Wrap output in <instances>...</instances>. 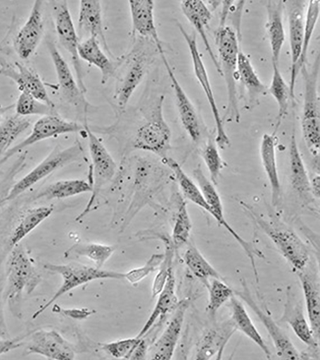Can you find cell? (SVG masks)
<instances>
[{"mask_svg":"<svg viewBox=\"0 0 320 360\" xmlns=\"http://www.w3.org/2000/svg\"><path fill=\"white\" fill-rule=\"evenodd\" d=\"M114 247L96 243L76 244L70 248L64 257L68 259L80 257L93 262L96 268L101 269L115 252Z\"/></svg>","mask_w":320,"mask_h":360,"instance_id":"74e56055","label":"cell"},{"mask_svg":"<svg viewBox=\"0 0 320 360\" xmlns=\"http://www.w3.org/2000/svg\"><path fill=\"white\" fill-rule=\"evenodd\" d=\"M193 176L207 203L211 209L210 215L213 217L220 225L224 226L236 239V241L241 245L249 258L253 269L254 275H258L255 257H257L263 259V253L257 249L255 250L251 244L246 242L227 222L224 217L223 204L215 186L204 174L200 166L194 169Z\"/></svg>","mask_w":320,"mask_h":360,"instance_id":"9c48e42d","label":"cell"},{"mask_svg":"<svg viewBox=\"0 0 320 360\" xmlns=\"http://www.w3.org/2000/svg\"><path fill=\"white\" fill-rule=\"evenodd\" d=\"M181 8L184 15L200 34L217 72L221 74L219 61L206 33V29L212 19L211 11L202 0H184L181 4Z\"/></svg>","mask_w":320,"mask_h":360,"instance_id":"d4e9b609","label":"cell"},{"mask_svg":"<svg viewBox=\"0 0 320 360\" xmlns=\"http://www.w3.org/2000/svg\"><path fill=\"white\" fill-rule=\"evenodd\" d=\"M165 96H161L155 102L148 121L139 128L134 140L136 149L167 157L171 149L172 131L163 113Z\"/></svg>","mask_w":320,"mask_h":360,"instance_id":"5b68a950","label":"cell"},{"mask_svg":"<svg viewBox=\"0 0 320 360\" xmlns=\"http://www.w3.org/2000/svg\"><path fill=\"white\" fill-rule=\"evenodd\" d=\"M203 158L210 174L212 183L217 186L224 168V162L215 141H209L203 152Z\"/></svg>","mask_w":320,"mask_h":360,"instance_id":"7dc6e473","label":"cell"},{"mask_svg":"<svg viewBox=\"0 0 320 360\" xmlns=\"http://www.w3.org/2000/svg\"><path fill=\"white\" fill-rule=\"evenodd\" d=\"M283 319L290 326L295 334L303 343L319 354V342L314 338L305 318L302 307L295 301L294 295L290 292L287 295Z\"/></svg>","mask_w":320,"mask_h":360,"instance_id":"484cf974","label":"cell"},{"mask_svg":"<svg viewBox=\"0 0 320 360\" xmlns=\"http://www.w3.org/2000/svg\"><path fill=\"white\" fill-rule=\"evenodd\" d=\"M221 75L224 77L228 94V106L225 118L227 122H240L241 114L236 88L237 63L241 50L238 38L234 30L220 25L216 36Z\"/></svg>","mask_w":320,"mask_h":360,"instance_id":"6da1fadb","label":"cell"},{"mask_svg":"<svg viewBox=\"0 0 320 360\" xmlns=\"http://www.w3.org/2000/svg\"><path fill=\"white\" fill-rule=\"evenodd\" d=\"M20 341L19 338L13 340L11 338H2V340H0V355L20 347L23 342Z\"/></svg>","mask_w":320,"mask_h":360,"instance_id":"816d5d0a","label":"cell"},{"mask_svg":"<svg viewBox=\"0 0 320 360\" xmlns=\"http://www.w3.org/2000/svg\"><path fill=\"white\" fill-rule=\"evenodd\" d=\"M42 2L35 1L25 25L16 37L15 49L22 59L30 58L39 45L44 33Z\"/></svg>","mask_w":320,"mask_h":360,"instance_id":"ac0fdd59","label":"cell"},{"mask_svg":"<svg viewBox=\"0 0 320 360\" xmlns=\"http://www.w3.org/2000/svg\"><path fill=\"white\" fill-rule=\"evenodd\" d=\"M133 31L151 39L160 54L165 53L155 21V2L153 0H130Z\"/></svg>","mask_w":320,"mask_h":360,"instance_id":"44dd1931","label":"cell"},{"mask_svg":"<svg viewBox=\"0 0 320 360\" xmlns=\"http://www.w3.org/2000/svg\"><path fill=\"white\" fill-rule=\"evenodd\" d=\"M178 27L187 44L195 75L205 94L212 110L217 130L215 142L218 148L224 150L229 146L230 139L226 133L223 119L216 102L209 75L198 49L196 33H188L180 23H178Z\"/></svg>","mask_w":320,"mask_h":360,"instance_id":"ba28073f","label":"cell"},{"mask_svg":"<svg viewBox=\"0 0 320 360\" xmlns=\"http://www.w3.org/2000/svg\"><path fill=\"white\" fill-rule=\"evenodd\" d=\"M147 58L139 54L133 58L123 77L117 84L113 98L120 109L124 110L139 86L146 72Z\"/></svg>","mask_w":320,"mask_h":360,"instance_id":"7402d4cb","label":"cell"},{"mask_svg":"<svg viewBox=\"0 0 320 360\" xmlns=\"http://www.w3.org/2000/svg\"><path fill=\"white\" fill-rule=\"evenodd\" d=\"M78 29L79 34L86 33L90 36L89 37L97 39L103 49L111 55L103 31L102 8L100 1L98 0H82Z\"/></svg>","mask_w":320,"mask_h":360,"instance_id":"cb8c5ba5","label":"cell"},{"mask_svg":"<svg viewBox=\"0 0 320 360\" xmlns=\"http://www.w3.org/2000/svg\"><path fill=\"white\" fill-rule=\"evenodd\" d=\"M51 207H39L25 212L19 220L11 238V245H18L23 239L48 219L52 214Z\"/></svg>","mask_w":320,"mask_h":360,"instance_id":"8d00e7d4","label":"cell"},{"mask_svg":"<svg viewBox=\"0 0 320 360\" xmlns=\"http://www.w3.org/2000/svg\"><path fill=\"white\" fill-rule=\"evenodd\" d=\"M143 338H133L100 343L98 346L105 353L117 359H131Z\"/></svg>","mask_w":320,"mask_h":360,"instance_id":"f6af8a7d","label":"cell"},{"mask_svg":"<svg viewBox=\"0 0 320 360\" xmlns=\"http://www.w3.org/2000/svg\"><path fill=\"white\" fill-rule=\"evenodd\" d=\"M41 282V276L24 248L14 247L8 263V285L6 296L9 305L15 309L24 292L31 294Z\"/></svg>","mask_w":320,"mask_h":360,"instance_id":"3957f363","label":"cell"},{"mask_svg":"<svg viewBox=\"0 0 320 360\" xmlns=\"http://www.w3.org/2000/svg\"><path fill=\"white\" fill-rule=\"evenodd\" d=\"M166 252L164 257L163 262H162L159 269L160 271L156 276L152 288L153 297H155L162 290L166 280L167 278L169 269L172 266V259L174 255V248L169 241H165Z\"/></svg>","mask_w":320,"mask_h":360,"instance_id":"681fc988","label":"cell"},{"mask_svg":"<svg viewBox=\"0 0 320 360\" xmlns=\"http://www.w3.org/2000/svg\"><path fill=\"white\" fill-rule=\"evenodd\" d=\"M30 126L29 119L17 113L0 123V155H3L10 150L13 143Z\"/></svg>","mask_w":320,"mask_h":360,"instance_id":"60d3db41","label":"cell"},{"mask_svg":"<svg viewBox=\"0 0 320 360\" xmlns=\"http://www.w3.org/2000/svg\"><path fill=\"white\" fill-rule=\"evenodd\" d=\"M0 338H10L1 300H0Z\"/></svg>","mask_w":320,"mask_h":360,"instance_id":"db71d44e","label":"cell"},{"mask_svg":"<svg viewBox=\"0 0 320 360\" xmlns=\"http://www.w3.org/2000/svg\"><path fill=\"white\" fill-rule=\"evenodd\" d=\"M47 48L64 98L75 105L87 109V101L84 94L81 91L65 59L61 56L53 42L48 41Z\"/></svg>","mask_w":320,"mask_h":360,"instance_id":"e0dca14e","label":"cell"},{"mask_svg":"<svg viewBox=\"0 0 320 360\" xmlns=\"http://www.w3.org/2000/svg\"><path fill=\"white\" fill-rule=\"evenodd\" d=\"M289 158L292 188L301 198L308 199L312 196L310 179L297 146L295 129H293L290 138Z\"/></svg>","mask_w":320,"mask_h":360,"instance_id":"4dcf8cb0","label":"cell"},{"mask_svg":"<svg viewBox=\"0 0 320 360\" xmlns=\"http://www.w3.org/2000/svg\"><path fill=\"white\" fill-rule=\"evenodd\" d=\"M158 295L155 307L138 335L139 338H143L159 319L174 311L179 303L175 292V276L172 266L169 269L165 284Z\"/></svg>","mask_w":320,"mask_h":360,"instance_id":"f546056e","label":"cell"},{"mask_svg":"<svg viewBox=\"0 0 320 360\" xmlns=\"http://www.w3.org/2000/svg\"><path fill=\"white\" fill-rule=\"evenodd\" d=\"M164 255H153L146 264L140 268L134 269L124 274V278L132 284H136L151 273L156 271L164 259Z\"/></svg>","mask_w":320,"mask_h":360,"instance_id":"c3c4849f","label":"cell"},{"mask_svg":"<svg viewBox=\"0 0 320 360\" xmlns=\"http://www.w3.org/2000/svg\"><path fill=\"white\" fill-rule=\"evenodd\" d=\"M0 75L15 82L21 92L28 93L40 102L54 108V104L49 98L44 83L39 76L31 68L18 63L15 65L2 63Z\"/></svg>","mask_w":320,"mask_h":360,"instance_id":"2e32d148","label":"cell"},{"mask_svg":"<svg viewBox=\"0 0 320 360\" xmlns=\"http://www.w3.org/2000/svg\"><path fill=\"white\" fill-rule=\"evenodd\" d=\"M44 268L49 272L59 274L63 282L49 301L34 314L33 320L37 319L51 307L60 297L80 285L100 279L121 280L124 278L123 273L102 270L80 264L67 265L47 264L44 266Z\"/></svg>","mask_w":320,"mask_h":360,"instance_id":"277c9868","label":"cell"},{"mask_svg":"<svg viewBox=\"0 0 320 360\" xmlns=\"http://www.w3.org/2000/svg\"><path fill=\"white\" fill-rule=\"evenodd\" d=\"M164 162L172 170L177 182L184 195L192 203L211 214V209L207 203L200 188L183 170L180 165L172 158L163 159Z\"/></svg>","mask_w":320,"mask_h":360,"instance_id":"d590c367","label":"cell"},{"mask_svg":"<svg viewBox=\"0 0 320 360\" xmlns=\"http://www.w3.org/2000/svg\"><path fill=\"white\" fill-rule=\"evenodd\" d=\"M269 91L279 107L276 132L288 114L290 101L292 99L290 86L283 79L278 64L273 63V77Z\"/></svg>","mask_w":320,"mask_h":360,"instance_id":"f35d334b","label":"cell"},{"mask_svg":"<svg viewBox=\"0 0 320 360\" xmlns=\"http://www.w3.org/2000/svg\"><path fill=\"white\" fill-rule=\"evenodd\" d=\"M236 330L231 319L211 328L197 345L196 359L208 360L215 355L221 359L226 344Z\"/></svg>","mask_w":320,"mask_h":360,"instance_id":"603a6c76","label":"cell"},{"mask_svg":"<svg viewBox=\"0 0 320 360\" xmlns=\"http://www.w3.org/2000/svg\"><path fill=\"white\" fill-rule=\"evenodd\" d=\"M82 152V146L79 143L63 150L56 147L13 186L8 195L5 197L6 202L14 200L54 171L78 160Z\"/></svg>","mask_w":320,"mask_h":360,"instance_id":"52a82bcc","label":"cell"},{"mask_svg":"<svg viewBox=\"0 0 320 360\" xmlns=\"http://www.w3.org/2000/svg\"><path fill=\"white\" fill-rule=\"evenodd\" d=\"M92 186L84 179H65L53 183L43 189L35 197V200L65 199L84 193H92Z\"/></svg>","mask_w":320,"mask_h":360,"instance_id":"d6a6232c","label":"cell"},{"mask_svg":"<svg viewBox=\"0 0 320 360\" xmlns=\"http://www.w3.org/2000/svg\"><path fill=\"white\" fill-rule=\"evenodd\" d=\"M237 77L246 89L250 107L257 105L260 97L266 95L267 89L256 74L249 58L241 50L238 56Z\"/></svg>","mask_w":320,"mask_h":360,"instance_id":"1f68e13d","label":"cell"},{"mask_svg":"<svg viewBox=\"0 0 320 360\" xmlns=\"http://www.w3.org/2000/svg\"><path fill=\"white\" fill-rule=\"evenodd\" d=\"M13 106V105H10V106H7V107L0 106V123H1L3 122V117H4V115L6 113V112H7L11 108H12Z\"/></svg>","mask_w":320,"mask_h":360,"instance_id":"9f6ffc18","label":"cell"},{"mask_svg":"<svg viewBox=\"0 0 320 360\" xmlns=\"http://www.w3.org/2000/svg\"><path fill=\"white\" fill-rule=\"evenodd\" d=\"M305 5L303 2L295 1L289 10V37L291 51V74L290 89L291 98H295V87L297 80L295 68L299 62L305 32Z\"/></svg>","mask_w":320,"mask_h":360,"instance_id":"ffe728a7","label":"cell"},{"mask_svg":"<svg viewBox=\"0 0 320 360\" xmlns=\"http://www.w3.org/2000/svg\"><path fill=\"white\" fill-rule=\"evenodd\" d=\"M319 173L315 174L310 179V187L312 196L316 199H319Z\"/></svg>","mask_w":320,"mask_h":360,"instance_id":"11a10c76","label":"cell"},{"mask_svg":"<svg viewBox=\"0 0 320 360\" xmlns=\"http://www.w3.org/2000/svg\"><path fill=\"white\" fill-rule=\"evenodd\" d=\"M161 56L172 83L181 123L191 140L198 143L201 139L202 133L197 110L175 77L165 53L161 54Z\"/></svg>","mask_w":320,"mask_h":360,"instance_id":"9a60e30c","label":"cell"},{"mask_svg":"<svg viewBox=\"0 0 320 360\" xmlns=\"http://www.w3.org/2000/svg\"><path fill=\"white\" fill-rule=\"evenodd\" d=\"M3 155H0V158H1Z\"/></svg>","mask_w":320,"mask_h":360,"instance_id":"680465c9","label":"cell"},{"mask_svg":"<svg viewBox=\"0 0 320 360\" xmlns=\"http://www.w3.org/2000/svg\"><path fill=\"white\" fill-rule=\"evenodd\" d=\"M54 13L55 27L58 41L70 54L77 75V82L81 91L85 94L87 88L84 83L82 68L78 52L79 38L67 2L58 4L54 8Z\"/></svg>","mask_w":320,"mask_h":360,"instance_id":"4fadbf2b","label":"cell"},{"mask_svg":"<svg viewBox=\"0 0 320 360\" xmlns=\"http://www.w3.org/2000/svg\"><path fill=\"white\" fill-rule=\"evenodd\" d=\"M241 285L242 290L236 291V295L245 302L262 322L273 340L279 358L288 360L302 359V356L290 339L283 333L273 319L256 304L244 278L241 279Z\"/></svg>","mask_w":320,"mask_h":360,"instance_id":"7c38bea8","label":"cell"},{"mask_svg":"<svg viewBox=\"0 0 320 360\" xmlns=\"http://www.w3.org/2000/svg\"><path fill=\"white\" fill-rule=\"evenodd\" d=\"M84 129L80 124L65 121L56 115H44L35 123L30 135L25 141L4 154L0 163L4 164L20 151L41 141L63 134L77 133Z\"/></svg>","mask_w":320,"mask_h":360,"instance_id":"8fae6325","label":"cell"},{"mask_svg":"<svg viewBox=\"0 0 320 360\" xmlns=\"http://www.w3.org/2000/svg\"><path fill=\"white\" fill-rule=\"evenodd\" d=\"M305 296V301L309 321V326L314 338L319 342L320 334V295L319 288L310 278L297 271Z\"/></svg>","mask_w":320,"mask_h":360,"instance_id":"836d02e7","label":"cell"},{"mask_svg":"<svg viewBox=\"0 0 320 360\" xmlns=\"http://www.w3.org/2000/svg\"><path fill=\"white\" fill-rule=\"evenodd\" d=\"M306 15L302 52L299 62L295 68V75L297 77L300 72L302 68L305 65L308 49L318 22L319 16V1H318V0H310L308 4Z\"/></svg>","mask_w":320,"mask_h":360,"instance_id":"b9f144b4","label":"cell"},{"mask_svg":"<svg viewBox=\"0 0 320 360\" xmlns=\"http://www.w3.org/2000/svg\"><path fill=\"white\" fill-rule=\"evenodd\" d=\"M248 214L260 228L269 237L281 255L297 271H302L307 266L309 254L300 238L293 231L278 227L266 221L250 208L246 207Z\"/></svg>","mask_w":320,"mask_h":360,"instance_id":"8992f818","label":"cell"},{"mask_svg":"<svg viewBox=\"0 0 320 360\" xmlns=\"http://www.w3.org/2000/svg\"><path fill=\"white\" fill-rule=\"evenodd\" d=\"M260 154L262 165L271 187V202L273 205L276 207L281 200V185L277 165L274 135L265 134L263 136Z\"/></svg>","mask_w":320,"mask_h":360,"instance_id":"4316f807","label":"cell"},{"mask_svg":"<svg viewBox=\"0 0 320 360\" xmlns=\"http://www.w3.org/2000/svg\"><path fill=\"white\" fill-rule=\"evenodd\" d=\"M5 198H0V207H1L6 203Z\"/></svg>","mask_w":320,"mask_h":360,"instance_id":"6f0895ef","label":"cell"},{"mask_svg":"<svg viewBox=\"0 0 320 360\" xmlns=\"http://www.w3.org/2000/svg\"><path fill=\"white\" fill-rule=\"evenodd\" d=\"M104 51L98 41L94 37H89L80 42L78 49L79 58L100 70L102 84L109 81L117 69Z\"/></svg>","mask_w":320,"mask_h":360,"instance_id":"f1b7e54d","label":"cell"},{"mask_svg":"<svg viewBox=\"0 0 320 360\" xmlns=\"http://www.w3.org/2000/svg\"><path fill=\"white\" fill-rule=\"evenodd\" d=\"M283 1H269L267 3V30L272 53V63L279 65L282 49L286 39L283 21L284 10Z\"/></svg>","mask_w":320,"mask_h":360,"instance_id":"83f0119b","label":"cell"},{"mask_svg":"<svg viewBox=\"0 0 320 360\" xmlns=\"http://www.w3.org/2000/svg\"><path fill=\"white\" fill-rule=\"evenodd\" d=\"M191 231V222L186 203L183 199H180L172 234L171 243L174 250H178L187 243Z\"/></svg>","mask_w":320,"mask_h":360,"instance_id":"7bdbcfd3","label":"cell"},{"mask_svg":"<svg viewBox=\"0 0 320 360\" xmlns=\"http://www.w3.org/2000/svg\"><path fill=\"white\" fill-rule=\"evenodd\" d=\"M84 129L87 131L89 139L94 184L92 185V196L85 210L77 218V221L82 219L91 211V207L94 204L101 190L110 181L117 169L115 160L103 143L93 134L87 125H86Z\"/></svg>","mask_w":320,"mask_h":360,"instance_id":"30bf717a","label":"cell"},{"mask_svg":"<svg viewBox=\"0 0 320 360\" xmlns=\"http://www.w3.org/2000/svg\"><path fill=\"white\" fill-rule=\"evenodd\" d=\"M53 108L40 102L32 95L22 92L16 104V112L21 116L55 115Z\"/></svg>","mask_w":320,"mask_h":360,"instance_id":"bcb514c9","label":"cell"},{"mask_svg":"<svg viewBox=\"0 0 320 360\" xmlns=\"http://www.w3.org/2000/svg\"><path fill=\"white\" fill-rule=\"evenodd\" d=\"M302 72L305 82L304 103L301 128L303 138L309 153L319 159L320 147V110L318 81L319 75V55L314 67L308 70L305 65Z\"/></svg>","mask_w":320,"mask_h":360,"instance_id":"7a4b0ae2","label":"cell"},{"mask_svg":"<svg viewBox=\"0 0 320 360\" xmlns=\"http://www.w3.org/2000/svg\"><path fill=\"white\" fill-rule=\"evenodd\" d=\"M231 299V307L232 311L231 320L233 321L237 330H241L244 335L257 345L271 359V352L265 343L264 338L252 323L245 309L240 301L233 295Z\"/></svg>","mask_w":320,"mask_h":360,"instance_id":"e575fe53","label":"cell"},{"mask_svg":"<svg viewBox=\"0 0 320 360\" xmlns=\"http://www.w3.org/2000/svg\"><path fill=\"white\" fill-rule=\"evenodd\" d=\"M189 299H184L174 311V314L166 329L153 347L152 359L170 360L174 354L188 308Z\"/></svg>","mask_w":320,"mask_h":360,"instance_id":"d6986e66","label":"cell"},{"mask_svg":"<svg viewBox=\"0 0 320 360\" xmlns=\"http://www.w3.org/2000/svg\"><path fill=\"white\" fill-rule=\"evenodd\" d=\"M28 354H37L49 359L73 360V346L56 330H39L34 332L27 347Z\"/></svg>","mask_w":320,"mask_h":360,"instance_id":"5bb4252c","label":"cell"},{"mask_svg":"<svg viewBox=\"0 0 320 360\" xmlns=\"http://www.w3.org/2000/svg\"><path fill=\"white\" fill-rule=\"evenodd\" d=\"M184 261L193 275L206 284L210 279L222 280L217 271L207 262L201 252L195 246H190L184 255Z\"/></svg>","mask_w":320,"mask_h":360,"instance_id":"ab89813d","label":"cell"},{"mask_svg":"<svg viewBox=\"0 0 320 360\" xmlns=\"http://www.w3.org/2000/svg\"><path fill=\"white\" fill-rule=\"evenodd\" d=\"M53 313L61 314L64 316L70 317L75 320H84L92 316L96 312L87 309H62L58 305L53 306L52 309Z\"/></svg>","mask_w":320,"mask_h":360,"instance_id":"f907efd6","label":"cell"},{"mask_svg":"<svg viewBox=\"0 0 320 360\" xmlns=\"http://www.w3.org/2000/svg\"><path fill=\"white\" fill-rule=\"evenodd\" d=\"M209 290L207 311L215 316L218 310L233 295V290L220 279L213 278L207 285Z\"/></svg>","mask_w":320,"mask_h":360,"instance_id":"ee69618b","label":"cell"},{"mask_svg":"<svg viewBox=\"0 0 320 360\" xmlns=\"http://www.w3.org/2000/svg\"><path fill=\"white\" fill-rule=\"evenodd\" d=\"M148 347L145 340L142 338L141 342L134 352L131 359L141 360L145 359L148 353Z\"/></svg>","mask_w":320,"mask_h":360,"instance_id":"f5cc1de1","label":"cell"}]
</instances>
